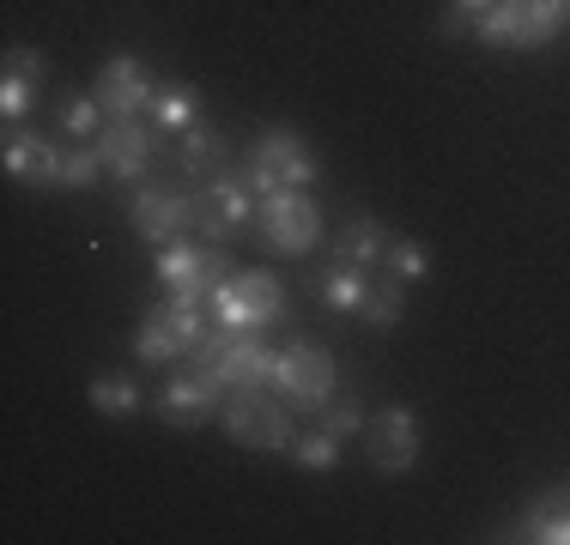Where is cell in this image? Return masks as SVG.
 I'll return each instance as SVG.
<instances>
[{"label":"cell","instance_id":"obj_1","mask_svg":"<svg viewBox=\"0 0 570 545\" xmlns=\"http://www.w3.org/2000/svg\"><path fill=\"white\" fill-rule=\"evenodd\" d=\"M200 376H213L219 388H274V358L255 334H237V327H219V334H200V346L188 351Z\"/></svg>","mask_w":570,"mask_h":545},{"label":"cell","instance_id":"obj_2","mask_svg":"<svg viewBox=\"0 0 570 545\" xmlns=\"http://www.w3.org/2000/svg\"><path fill=\"white\" fill-rule=\"evenodd\" d=\"M279 316H285V285L267 267L225 272L219 291H213V321L237 327V334H262V327H274Z\"/></svg>","mask_w":570,"mask_h":545},{"label":"cell","instance_id":"obj_3","mask_svg":"<svg viewBox=\"0 0 570 545\" xmlns=\"http://www.w3.org/2000/svg\"><path fill=\"white\" fill-rule=\"evenodd\" d=\"M219 430L243 448H274V455L297 443L292 406H285L279 394H267V388H230L225 406H219Z\"/></svg>","mask_w":570,"mask_h":545},{"label":"cell","instance_id":"obj_4","mask_svg":"<svg viewBox=\"0 0 570 545\" xmlns=\"http://www.w3.org/2000/svg\"><path fill=\"white\" fill-rule=\"evenodd\" d=\"M570 24V0H492L480 12V43H510V49H547Z\"/></svg>","mask_w":570,"mask_h":545},{"label":"cell","instance_id":"obj_5","mask_svg":"<svg viewBox=\"0 0 570 545\" xmlns=\"http://www.w3.org/2000/svg\"><path fill=\"white\" fill-rule=\"evenodd\" d=\"M243 182H249L255 195H279V188H309L316 182V164H309L297 128H267L262 140L249 146V158H243Z\"/></svg>","mask_w":570,"mask_h":545},{"label":"cell","instance_id":"obj_6","mask_svg":"<svg viewBox=\"0 0 570 545\" xmlns=\"http://www.w3.org/2000/svg\"><path fill=\"white\" fill-rule=\"evenodd\" d=\"M274 388L292 413H328L334 400V358L316 351L309 339H292V346L274 358Z\"/></svg>","mask_w":570,"mask_h":545},{"label":"cell","instance_id":"obj_7","mask_svg":"<svg viewBox=\"0 0 570 545\" xmlns=\"http://www.w3.org/2000/svg\"><path fill=\"white\" fill-rule=\"evenodd\" d=\"M255 225H262V242L279 255H309L322 237V218L297 188H279V195H262L255 200Z\"/></svg>","mask_w":570,"mask_h":545},{"label":"cell","instance_id":"obj_8","mask_svg":"<svg viewBox=\"0 0 570 545\" xmlns=\"http://www.w3.org/2000/svg\"><path fill=\"white\" fill-rule=\"evenodd\" d=\"M200 334H207V321H200V304H170L153 309V316L140 321V334H134V351H140L146 364H176L188 358V351L200 346Z\"/></svg>","mask_w":570,"mask_h":545},{"label":"cell","instance_id":"obj_9","mask_svg":"<svg viewBox=\"0 0 570 545\" xmlns=\"http://www.w3.org/2000/svg\"><path fill=\"white\" fill-rule=\"evenodd\" d=\"M195 207V230L207 242H225L230 230L243 225V218H255V200H249V182L243 176H225V170H213L207 182H200V195L188 200Z\"/></svg>","mask_w":570,"mask_h":545},{"label":"cell","instance_id":"obj_10","mask_svg":"<svg viewBox=\"0 0 570 545\" xmlns=\"http://www.w3.org/2000/svg\"><path fill=\"white\" fill-rule=\"evenodd\" d=\"M158 272H165L176 304H213V291H219V279L230 267L219 249H165L158 255Z\"/></svg>","mask_w":570,"mask_h":545},{"label":"cell","instance_id":"obj_11","mask_svg":"<svg viewBox=\"0 0 570 545\" xmlns=\"http://www.w3.org/2000/svg\"><path fill=\"white\" fill-rule=\"evenodd\" d=\"M91 152H98V164L116 182H134V176H146V164H153V133L134 116H110L98 128V146H91Z\"/></svg>","mask_w":570,"mask_h":545},{"label":"cell","instance_id":"obj_12","mask_svg":"<svg viewBox=\"0 0 570 545\" xmlns=\"http://www.w3.org/2000/svg\"><path fill=\"white\" fill-rule=\"evenodd\" d=\"M91 98L104 103V116H140V109H153L158 86H153V73H146V67L134 61V54H116V61L98 73Z\"/></svg>","mask_w":570,"mask_h":545},{"label":"cell","instance_id":"obj_13","mask_svg":"<svg viewBox=\"0 0 570 545\" xmlns=\"http://www.w3.org/2000/svg\"><path fill=\"white\" fill-rule=\"evenodd\" d=\"M225 406V388L213 376H200V370H188V376H170L165 388H158V413L170 418V425H200V418H213Z\"/></svg>","mask_w":570,"mask_h":545},{"label":"cell","instance_id":"obj_14","mask_svg":"<svg viewBox=\"0 0 570 545\" xmlns=\"http://www.w3.org/2000/svg\"><path fill=\"white\" fill-rule=\"evenodd\" d=\"M188 225H195V207H188L176 188H140V195H134V230H140L146 242H170V237H183Z\"/></svg>","mask_w":570,"mask_h":545},{"label":"cell","instance_id":"obj_15","mask_svg":"<svg viewBox=\"0 0 570 545\" xmlns=\"http://www.w3.org/2000/svg\"><path fill=\"white\" fill-rule=\"evenodd\" d=\"M371 460L383 473H406L419 460V418L406 413V406L376 413V425H371Z\"/></svg>","mask_w":570,"mask_h":545},{"label":"cell","instance_id":"obj_16","mask_svg":"<svg viewBox=\"0 0 570 545\" xmlns=\"http://www.w3.org/2000/svg\"><path fill=\"white\" fill-rule=\"evenodd\" d=\"M37 86H43V54H31V49H12V61H7V79H0V109H7L12 121H19L24 109H31Z\"/></svg>","mask_w":570,"mask_h":545},{"label":"cell","instance_id":"obj_17","mask_svg":"<svg viewBox=\"0 0 570 545\" xmlns=\"http://www.w3.org/2000/svg\"><path fill=\"white\" fill-rule=\"evenodd\" d=\"M371 267H352V261H334L328 272L316 279V291H322V304L328 309H352V316H364V297H371Z\"/></svg>","mask_w":570,"mask_h":545},{"label":"cell","instance_id":"obj_18","mask_svg":"<svg viewBox=\"0 0 570 545\" xmlns=\"http://www.w3.org/2000/svg\"><path fill=\"white\" fill-rule=\"evenodd\" d=\"M389 237L395 230L376 225V218H352V225L341 230V242H334V261H352V267H376L389 255Z\"/></svg>","mask_w":570,"mask_h":545},{"label":"cell","instance_id":"obj_19","mask_svg":"<svg viewBox=\"0 0 570 545\" xmlns=\"http://www.w3.org/2000/svg\"><path fill=\"white\" fill-rule=\"evenodd\" d=\"M522 539H540V545H570V490H552L547 503H534V509H528Z\"/></svg>","mask_w":570,"mask_h":545},{"label":"cell","instance_id":"obj_20","mask_svg":"<svg viewBox=\"0 0 570 545\" xmlns=\"http://www.w3.org/2000/svg\"><path fill=\"white\" fill-rule=\"evenodd\" d=\"M176 158H183V176L188 182H207L213 170H219V133L213 128H183V146H176Z\"/></svg>","mask_w":570,"mask_h":545},{"label":"cell","instance_id":"obj_21","mask_svg":"<svg viewBox=\"0 0 570 545\" xmlns=\"http://www.w3.org/2000/svg\"><path fill=\"white\" fill-rule=\"evenodd\" d=\"M195 98H200L195 86H158V98H153V121H158V128H170V133L195 128Z\"/></svg>","mask_w":570,"mask_h":545},{"label":"cell","instance_id":"obj_22","mask_svg":"<svg viewBox=\"0 0 570 545\" xmlns=\"http://www.w3.org/2000/svg\"><path fill=\"white\" fill-rule=\"evenodd\" d=\"M285 455H292V460H297V467H309V473H328V467H334V460H341V436H334L328 425H322V430H309V436H297V443H292V448H285Z\"/></svg>","mask_w":570,"mask_h":545},{"label":"cell","instance_id":"obj_23","mask_svg":"<svg viewBox=\"0 0 570 545\" xmlns=\"http://www.w3.org/2000/svg\"><path fill=\"white\" fill-rule=\"evenodd\" d=\"M91 406H98V413H110V418L140 413V388H134L128 376H98V382H91Z\"/></svg>","mask_w":570,"mask_h":545},{"label":"cell","instance_id":"obj_24","mask_svg":"<svg viewBox=\"0 0 570 545\" xmlns=\"http://www.w3.org/2000/svg\"><path fill=\"white\" fill-rule=\"evenodd\" d=\"M383 261L395 267L401 279H425V272H431V255L419 249L413 237H389V255H383Z\"/></svg>","mask_w":570,"mask_h":545},{"label":"cell","instance_id":"obj_25","mask_svg":"<svg viewBox=\"0 0 570 545\" xmlns=\"http://www.w3.org/2000/svg\"><path fill=\"white\" fill-rule=\"evenodd\" d=\"M364 316H371L376 327H395V321H401V279L371 285V297H364Z\"/></svg>","mask_w":570,"mask_h":545},{"label":"cell","instance_id":"obj_26","mask_svg":"<svg viewBox=\"0 0 570 545\" xmlns=\"http://www.w3.org/2000/svg\"><path fill=\"white\" fill-rule=\"evenodd\" d=\"M61 128L73 133V140H91V133L104 128V103L98 98H73V103L61 109Z\"/></svg>","mask_w":570,"mask_h":545},{"label":"cell","instance_id":"obj_27","mask_svg":"<svg viewBox=\"0 0 570 545\" xmlns=\"http://www.w3.org/2000/svg\"><path fill=\"white\" fill-rule=\"evenodd\" d=\"M334 436H352V430H364V413H358V400H334V413L322 418Z\"/></svg>","mask_w":570,"mask_h":545},{"label":"cell","instance_id":"obj_28","mask_svg":"<svg viewBox=\"0 0 570 545\" xmlns=\"http://www.w3.org/2000/svg\"><path fill=\"white\" fill-rule=\"evenodd\" d=\"M485 7H492V0H455V12H461V19H468V12H485Z\"/></svg>","mask_w":570,"mask_h":545}]
</instances>
